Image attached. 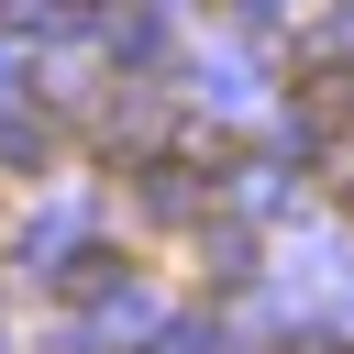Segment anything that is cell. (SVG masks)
Returning a JSON list of instances; mask_svg holds the SVG:
<instances>
[{
  "mask_svg": "<svg viewBox=\"0 0 354 354\" xmlns=\"http://www.w3.org/2000/svg\"><path fill=\"white\" fill-rule=\"evenodd\" d=\"M299 111H310L321 133H343V122H354V77H343V66H310V77H299Z\"/></svg>",
  "mask_w": 354,
  "mask_h": 354,
  "instance_id": "cell-1",
  "label": "cell"
},
{
  "mask_svg": "<svg viewBox=\"0 0 354 354\" xmlns=\"http://www.w3.org/2000/svg\"><path fill=\"white\" fill-rule=\"evenodd\" d=\"M77 11H88V0H77Z\"/></svg>",
  "mask_w": 354,
  "mask_h": 354,
  "instance_id": "cell-2",
  "label": "cell"
}]
</instances>
